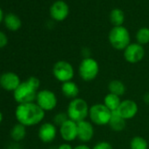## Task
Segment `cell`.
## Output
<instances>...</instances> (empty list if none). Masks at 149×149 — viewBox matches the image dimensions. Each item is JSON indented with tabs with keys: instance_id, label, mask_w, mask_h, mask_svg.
<instances>
[{
	"instance_id": "277c9868",
	"label": "cell",
	"mask_w": 149,
	"mask_h": 149,
	"mask_svg": "<svg viewBox=\"0 0 149 149\" xmlns=\"http://www.w3.org/2000/svg\"><path fill=\"white\" fill-rule=\"evenodd\" d=\"M111 46L116 50H125L131 44V35L126 27L124 26H113L108 35Z\"/></svg>"
},
{
	"instance_id": "44dd1931",
	"label": "cell",
	"mask_w": 149,
	"mask_h": 149,
	"mask_svg": "<svg viewBox=\"0 0 149 149\" xmlns=\"http://www.w3.org/2000/svg\"><path fill=\"white\" fill-rule=\"evenodd\" d=\"M108 91L109 93L117 95L118 97H122L125 95L126 88L125 84L120 80H112L108 84Z\"/></svg>"
},
{
	"instance_id": "4316f807",
	"label": "cell",
	"mask_w": 149,
	"mask_h": 149,
	"mask_svg": "<svg viewBox=\"0 0 149 149\" xmlns=\"http://www.w3.org/2000/svg\"><path fill=\"white\" fill-rule=\"evenodd\" d=\"M8 44V37L6 33L0 30V49L4 48Z\"/></svg>"
},
{
	"instance_id": "e0dca14e",
	"label": "cell",
	"mask_w": 149,
	"mask_h": 149,
	"mask_svg": "<svg viewBox=\"0 0 149 149\" xmlns=\"http://www.w3.org/2000/svg\"><path fill=\"white\" fill-rule=\"evenodd\" d=\"M4 23H5L6 27L12 32L18 31L19 29H20L22 26V21L20 18L13 13H9L6 15H5Z\"/></svg>"
},
{
	"instance_id": "7a4b0ae2",
	"label": "cell",
	"mask_w": 149,
	"mask_h": 149,
	"mask_svg": "<svg viewBox=\"0 0 149 149\" xmlns=\"http://www.w3.org/2000/svg\"><path fill=\"white\" fill-rule=\"evenodd\" d=\"M40 87V79L36 77H30L26 81L21 82L19 86L13 92V98L18 104L35 102Z\"/></svg>"
},
{
	"instance_id": "d6a6232c",
	"label": "cell",
	"mask_w": 149,
	"mask_h": 149,
	"mask_svg": "<svg viewBox=\"0 0 149 149\" xmlns=\"http://www.w3.org/2000/svg\"><path fill=\"white\" fill-rule=\"evenodd\" d=\"M3 120H4V115H3V112L0 111V125H1Z\"/></svg>"
},
{
	"instance_id": "ffe728a7",
	"label": "cell",
	"mask_w": 149,
	"mask_h": 149,
	"mask_svg": "<svg viewBox=\"0 0 149 149\" xmlns=\"http://www.w3.org/2000/svg\"><path fill=\"white\" fill-rule=\"evenodd\" d=\"M111 111L114 112L117 111V110L118 109L120 104H121V99L120 97L111 94V93H108L104 98V103H103Z\"/></svg>"
},
{
	"instance_id": "d6986e66",
	"label": "cell",
	"mask_w": 149,
	"mask_h": 149,
	"mask_svg": "<svg viewBox=\"0 0 149 149\" xmlns=\"http://www.w3.org/2000/svg\"><path fill=\"white\" fill-rule=\"evenodd\" d=\"M110 128L114 132H121L126 126V120L119 116L116 111L112 112L111 120L108 124Z\"/></svg>"
},
{
	"instance_id": "603a6c76",
	"label": "cell",
	"mask_w": 149,
	"mask_h": 149,
	"mask_svg": "<svg viewBox=\"0 0 149 149\" xmlns=\"http://www.w3.org/2000/svg\"><path fill=\"white\" fill-rule=\"evenodd\" d=\"M136 41L141 46L149 43V28L141 27L136 33Z\"/></svg>"
},
{
	"instance_id": "5bb4252c",
	"label": "cell",
	"mask_w": 149,
	"mask_h": 149,
	"mask_svg": "<svg viewBox=\"0 0 149 149\" xmlns=\"http://www.w3.org/2000/svg\"><path fill=\"white\" fill-rule=\"evenodd\" d=\"M57 136V127L54 123L45 122L40 125L38 130V137L45 144L51 143Z\"/></svg>"
},
{
	"instance_id": "cb8c5ba5",
	"label": "cell",
	"mask_w": 149,
	"mask_h": 149,
	"mask_svg": "<svg viewBox=\"0 0 149 149\" xmlns=\"http://www.w3.org/2000/svg\"><path fill=\"white\" fill-rule=\"evenodd\" d=\"M148 143L141 136H135L130 141V149H147Z\"/></svg>"
},
{
	"instance_id": "484cf974",
	"label": "cell",
	"mask_w": 149,
	"mask_h": 149,
	"mask_svg": "<svg viewBox=\"0 0 149 149\" xmlns=\"http://www.w3.org/2000/svg\"><path fill=\"white\" fill-rule=\"evenodd\" d=\"M92 149H113V147H112L111 144L109 143L108 141L102 140V141H99L97 144H95L94 146L92 147Z\"/></svg>"
},
{
	"instance_id": "4dcf8cb0",
	"label": "cell",
	"mask_w": 149,
	"mask_h": 149,
	"mask_svg": "<svg viewBox=\"0 0 149 149\" xmlns=\"http://www.w3.org/2000/svg\"><path fill=\"white\" fill-rule=\"evenodd\" d=\"M143 100L146 104H149V92H146L144 97H143Z\"/></svg>"
},
{
	"instance_id": "3957f363",
	"label": "cell",
	"mask_w": 149,
	"mask_h": 149,
	"mask_svg": "<svg viewBox=\"0 0 149 149\" xmlns=\"http://www.w3.org/2000/svg\"><path fill=\"white\" fill-rule=\"evenodd\" d=\"M89 111L90 106L88 103L80 97L70 100L67 108L68 118L77 123L86 120V118L89 117Z\"/></svg>"
},
{
	"instance_id": "7c38bea8",
	"label": "cell",
	"mask_w": 149,
	"mask_h": 149,
	"mask_svg": "<svg viewBox=\"0 0 149 149\" xmlns=\"http://www.w3.org/2000/svg\"><path fill=\"white\" fill-rule=\"evenodd\" d=\"M59 132L61 139L69 143L77 139V123L68 119L59 127Z\"/></svg>"
},
{
	"instance_id": "ac0fdd59",
	"label": "cell",
	"mask_w": 149,
	"mask_h": 149,
	"mask_svg": "<svg viewBox=\"0 0 149 149\" xmlns=\"http://www.w3.org/2000/svg\"><path fill=\"white\" fill-rule=\"evenodd\" d=\"M26 127L19 123L15 124L10 130V138L13 142L19 143L26 137Z\"/></svg>"
},
{
	"instance_id": "8992f818",
	"label": "cell",
	"mask_w": 149,
	"mask_h": 149,
	"mask_svg": "<svg viewBox=\"0 0 149 149\" xmlns=\"http://www.w3.org/2000/svg\"><path fill=\"white\" fill-rule=\"evenodd\" d=\"M112 111H111L104 104H95L90 107L89 118L93 125H106L109 124Z\"/></svg>"
},
{
	"instance_id": "9a60e30c",
	"label": "cell",
	"mask_w": 149,
	"mask_h": 149,
	"mask_svg": "<svg viewBox=\"0 0 149 149\" xmlns=\"http://www.w3.org/2000/svg\"><path fill=\"white\" fill-rule=\"evenodd\" d=\"M95 130L91 121L84 120L77 123V139L83 143L90 142L94 137Z\"/></svg>"
},
{
	"instance_id": "9c48e42d",
	"label": "cell",
	"mask_w": 149,
	"mask_h": 149,
	"mask_svg": "<svg viewBox=\"0 0 149 149\" xmlns=\"http://www.w3.org/2000/svg\"><path fill=\"white\" fill-rule=\"evenodd\" d=\"M20 84V77L15 72L7 71L0 74V87L6 91L13 93Z\"/></svg>"
},
{
	"instance_id": "52a82bcc",
	"label": "cell",
	"mask_w": 149,
	"mask_h": 149,
	"mask_svg": "<svg viewBox=\"0 0 149 149\" xmlns=\"http://www.w3.org/2000/svg\"><path fill=\"white\" fill-rule=\"evenodd\" d=\"M53 76L60 83L72 81L74 77V69L72 64L67 61H58L53 66Z\"/></svg>"
},
{
	"instance_id": "d4e9b609",
	"label": "cell",
	"mask_w": 149,
	"mask_h": 149,
	"mask_svg": "<svg viewBox=\"0 0 149 149\" xmlns=\"http://www.w3.org/2000/svg\"><path fill=\"white\" fill-rule=\"evenodd\" d=\"M68 118L67 112H59L54 117V124L57 126H61L64 122H66Z\"/></svg>"
},
{
	"instance_id": "7402d4cb",
	"label": "cell",
	"mask_w": 149,
	"mask_h": 149,
	"mask_svg": "<svg viewBox=\"0 0 149 149\" xmlns=\"http://www.w3.org/2000/svg\"><path fill=\"white\" fill-rule=\"evenodd\" d=\"M109 19L113 26H120L125 22V13L121 9L115 8L111 11Z\"/></svg>"
},
{
	"instance_id": "83f0119b",
	"label": "cell",
	"mask_w": 149,
	"mask_h": 149,
	"mask_svg": "<svg viewBox=\"0 0 149 149\" xmlns=\"http://www.w3.org/2000/svg\"><path fill=\"white\" fill-rule=\"evenodd\" d=\"M6 149H22V146L19 145V143H17V142H13V143H10L7 146Z\"/></svg>"
},
{
	"instance_id": "f546056e",
	"label": "cell",
	"mask_w": 149,
	"mask_h": 149,
	"mask_svg": "<svg viewBox=\"0 0 149 149\" xmlns=\"http://www.w3.org/2000/svg\"><path fill=\"white\" fill-rule=\"evenodd\" d=\"M74 149H92V148H91L86 144H80V145H77V146H74Z\"/></svg>"
},
{
	"instance_id": "2e32d148",
	"label": "cell",
	"mask_w": 149,
	"mask_h": 149,
	"mask_svg": "<svg viewBox=\"0 0 149 149\" xmlns=\"http://www.w3.org/2000/svg\"><path fill=\"white\" fill-rule=\"evenodd\" d=\"M61 91L62 95L65 97L71 99V100L78 97V95H79V88L77 84L73 81L61 84Z\"/></svg>"
},
{
	"instance_id": "8fae6325",
	"label": "cell",
	"mask_w": 149,
	"mask_h": 149,
	"mask_svg": "<svg viewBox=\"0 0 149 149\" xmlns=\"http://www.w3.org/2000/svg\"><path fill=\"white\" fill-rule=\"evenodd\" d=\"M50 17L55 21L65 20L69 14L68 5L63 0H57L54 2L49 8Z\"/></svg>"
},
{
	"instance_id": "ba28073f",
	"label": "cell",
	"mask_w": 149,
	"mask_h": 149,
	"mask_svg": "<svg viewBox=\"0 0 149 149\" xmlns=\"http://www.w3.org/2000/svg\"><path fill=\"white\" fill-rule=\"evenodd\" d=\"M35 103L46 112L54 110L58 104V99L55 93L50 90H40L39 91Z\"/></svg>"
},
{
	"instance_id": "f1b7e54d",
	"label": "cell",
	"mask_w": 149,
	"mask_h": 149,
	"mask_svg": "<svg viewBox=\"0 0 149 149\" xmlns=\"http://www.w3.org/2000/svg\"><path fill=\"white\" fill-rule=\"evenodd\" d=\"M57 149H74V147H72V146H71L69 143L65 142V143L61 144V145L57 147Z\"/></svg>"
},
{
	"instance_id": "6da1fadb",
	"label": "cell",
	"mask_w": 149,
	"mask_h": 149,
	"mask_svg": "<svg viewBox=\"0 0 149 149\" xmlns=\"http://www.w3.org/2000/svg\"><path fill=\"white\" fill-rule=\"evenodd\" d=\"M14 115L18 123L30 127L40 124L45 118L46 112L35 102H33L18 104Z\"/></svg>"
},
{
	"instance_id": "5b68a950",
	"label": "cell",
	"mask_w": 149,
	"mask_h": 149,
	"mask_svg": "<svg viewBox=\"0 0 149 149\" xmlns=\"http://www.w3.org/2000/svg\"><path fill=\"white\" fill-rule=\"evenodd\" d=\"M78 73L83 81L91 82L98 76L99 64L94 58L84 57L79 64Z\"/></svg>"
},
{
	"instance_id": "30bf717a",
	"label": "cell",
	"mask_w": 149,
	"mask_h": 149,
	"mask_svg": "<svg viewBox=\"0 0 149 149\" xmlns=\"http://www.w3.org/2000/svg\"><path fill=\"white\" fill-rule=\"evenodd\" d=\"M125 60L131 64H136L141 61L145 56L144 47L139 43H131L123 53Z\"/></svg>"
},
{
	"instance_id": "1f68e13d",
	"label": "cell",
	"mask_w": 149,
	"mask_h": 149,
	"mask_svg": "<svg viewBox=\"0 0 149 149\" xmlns=\"http://www.w3.org/2000/svg\"><path fill=\"white\" fill-rule=\"evenodd\" d=\"M4 18H5V16H4V12H3V10L0 8V24H1L3 21H4Z\"/></svg>"
},
{
	"instance_id": "4fadbf2b",
	"label": "cell",
	"mask_w": 149,
	"mask_h": 149,
	"mask_svg": "<svg viewBox=\"0 0 149 149\" xmlns=\"http://www.w3.org/2000/svg\"><path fill=\"white\" fill-rule=\"evenodd\" d=\"M139 111L138 104L132 99H125L121 101V104L117 110V113L125 120L133 118Z\"/></svg>"
}]
</instances>
